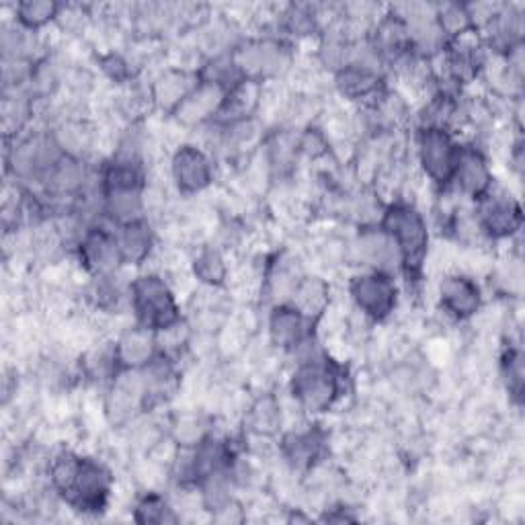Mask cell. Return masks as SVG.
<instances>
[{"label":"cell","instance_id":"cell-20","mask_svg":"<svg viewBox=\"0 0 525 525\" xmlns=\"http://www.w3.org/2000/svg\"><path fill=\"white\" fill-rule=\"evenodd\" d=\"M193 271L201 281H204V284L218 286L226 277V263L216 249H206L197 255L193 263Z\"/></svg>","mask_w":525,"mask_h":525},{"label":"cell","instance_id":"cell-18","mask_svg":"<svg viewBox=\"0 0 525 525\" xmlns=\"http://www.w3.org/2000/svg\"><path fill=\"white\" fill-rule=\"evenodd\" d=\"M337 85H339L341 93L351 97V99L370 97L378 89V76L366 66L349 64L339 72Z\"/></svg>","mask_w":525,"mask_h":525},{"label":"cell","instance_id":"cell-1","mask_svg":"<svg viewBox=\"0 0 525 525\" xmlns=\"http://www.w3.org/2000/svg\"><path fill=\"white\" fill-rule=\"evenodd\" d=\"M132 302L144 329L167 331L177 325L179 308L175 296L160 277H138L132 286Z\"/></svg>","mask_w":525,"mask_h":525},{"label":"cell","instance_id":"cell-4","mask_svg":"<svg viewBox=\"0 0 525 525\" xmlns=\"http://www.w3.org/2000/svg\"><path fill=\"white\" fill-rule=\"evenodd\" d=\"M460 148L454 146L452 138L437 128H427L421 136L419 156L425 173L437 181L446 183L454 177L456 163H458Z\"/></svg>","mask_w":525,"mask_h":525},{"label":"cell","instance_id":"cell-22","mask_svg":"<svg viewBox=\"0 0 525 525\" xmlns=\"http://www.w3.org/2000/svg\"><path fill=\"white\" fill-rule=\"evenodd\" d=\"M58 15V7L46 0H37V3H23L17 7V19L27 29H37L52 21Z\"/></svg>","mask_w":525,"mask_h":525},{"label":"cell","instance_id":"cell-21","mask_svg":"<svg viewBox=\"0 0 525 525\" xmlns=\"http://www.w3.org/2000/svg\"><path fill=\"white\" fill-rule=\"evenodd\" d=\"M281 421V413L273 398H261L251 409V425L259 435H271Z\"/></svg>","mask_w":525,"mask_h":525},{"label":"cell","instance_id":"cell-3","mask_svg":"<svg viewBox=\"0 0 525 525\" xmlns=\"http://www.w3.org/2000/svg\"><path fill=\"white\" fill-rule=\"evenodd\" d=\"M292 390L304 409L312 413L325 411L337 396V376L327 363L308 361L296 372Z\"/></svg>","mask_w":525,"mask_h":525},{"label":"cell","instance_id":"cell-19","mask_svg":"<svg viewBox=\"0 0 525 525\" xmlns=\"http://www.w3.org/2000/svg\"><path fill=\"white\" fill-rule=\"evenodd\" d=\"M193 89L185 72H167L154 85V101L163 107L177 109Z\"/></svg>","mask_w":525,"mask_h":525},{"label":"cell","instance_id":"cell-7","mask_svg":"<svg viewBox=\"0 0 525 525\" xmlns=\"http://www.w3.org/2000/svg\"><path fill=\"white\" fill-rule=\"evenodd\" d=\"M173 177L185 193L206 189L212 181L210 158L195 146H183L173 158Z\"/></svg>","mask_w":525,"mask_h":525},{"label":"cell","instance_id":"cell-17","mask_svg":"<svg viewBox=\"0 0 525 525\" xmlns=\"http://www.w3.org/2000/svg\"><path fill=\"white\" fill-rule=\"evenodd\" d=\"M152 337L148 333V329H136L126 333L121 337L117 349H115V357L119 359V363H124L126 368H138L148 363L154 355H152Z\"/></svg>","mask_w":525,"mask_h":525},{"label":"cell","instance_id":"cell-23","mask_svg":"<svg viewBox=\"0 0 525 525\" xmlns=\"http://www.w3.org/2000/svg\"><path fill=\"white\" fill-rule=\"evenodd\" d=\"M318 452V439L312 433H294L286 439V454L294 464H310Z\"/></svg>","mask_w":525,"mask_h":525},{"label":"cell","instance_id":"cell-8","mask_svg":"<svg viewBox=\"0 0 525 525\" xmlns=\"http://www.w3.org/2000/svg\"><path fill=\"white\" fill-rule=\"evenodd\" d=\"M80 259L97 275H109L121 261L115 234L105 230H93L80 245Z\"/></svg>","mask_w":525,"mask_h":525},{"label":"cell","instance_id":"cell-11","mask_svg":"<svg viewBox=\"0 0 525 525\" xmlns=\"http://www.w3.org/2000/svg\"><path fill=\"white\" fill-rule=\"evenodd\" d=\"M452 179L458 181V187L464 193L472 197L482 195L491 187V173L487 167V160L476 150H460Z\"/></svg>","mask_w":525,"mask_h":525},{"label":"cell","instance_id":"cell-24","mask_svg":"<svg viewBox=\"0 0 525 525\" xmlns=\"http://www.w3.org/2000/svg\"><path fill=\"white\" fill-rule=\"evenodd\" d=\"M169 507L167 503L160 499V497H146L140 505H138V521H150V523H163L169 521L173 517H169Z\"/></svg>","mask_w":525,"mask_h":525},{"label":"cell","instance_id":"cell-13","mask_svg":"<svg viewBox=\"0 0 525 525\" xmlns=\"http://www.w3.org/2000/svg\"><path fill=\"white\" fill-rule=\"evenodd\" d=\"M271 339L284 349H296L306 339V316L296 308H277L269 322Z\"/></svg>","mask_w":525,"mask_h":525},{"label":"cell","instance_id":"cell-5","mask_svg":"<svg viewBox=\"0 0 525 525\" xmlns=\"http://www.w3.org/2000/svg\"><path fill=\"white\" fill-rule=\"evenodd\" d=\"M64 495H68V499L80 509L91 511L103 507L109 495V472L93 460H80Z\"/></svg>","mask_w":525,"mask_h":525},{"label":"cell","instance_id":"cell-14","mask_svg":"<svg viewBox=\"0 0 525 525\" xmlns=\"http://www.w3.org/2000/svg\"><path fill=\"white\" fill-rule=\"evenodd\" d=\"M359 257L366 261L368 265L382 269H388L402 261L400 251L396 247V242L384 232V230H368L359 236Z\"/></svg>","mask_w":525,"mask_h":525},{"label":"cell","instance_id":"cell-12","mask_svg":"<svg viewBox=\"0 0 525 525\" xmlns=\"http://www.w3.org/2000/svg\"><path fill=\"white\" fill-rule=\"evenodd\" d=\"M521 224L519 206L511 199H489L480 208V228L491 236H511Z\"/></svg>","mask_w":525,"mask_h":525},{"label":"cell","instance_id":"cell-2","mask_svg":"<svg viewBox=\"0 0 525 525\" xmlns=\"http://www.w3.org/2000/svg\"><path fill=\"white\" fill-rule=\"evenodd\" d=\"M382 230L396 242L402 261L417 267L427 253V226L423 216L405 204L392 206L382 222Z\"/></svg>","mask_w":525,"mask_h":525},{"label":"cell","instance_id":"cell-25","mask_svg":"<svg viewBox=\"0 0 525 525\" xmlns=\"http://www.w3.org/2000/svg\"><path fill=\"white\" fill-rule=\"evenodd\" d=\"M505 374L509 380V388L519 396L523 384V363L519 351H509V357L505 359Z\"/></svg>","mask_w":525,"mask_h":525},{"label":"cell","instance_id":"cell-6","mask_svg":"<svg viewBox=\"0 0 525 525\" xmlns=\"http://www.w3.org/2000/svg\"><path fill=\"white\" fill-rule=\"evenodd\" d=\"M351 298L372 318H384L396 304V288L384 273L359 275L351 281Z\"/></svg>","mask_w":525,"mask_h":525},{"label":"cell","instance_id":"cell-15","mask_svg":"<svg viewBox=\"0 0 525 525\" xmlns=\"http://www.w3.org/2000/svg\"><path fill=\"white\" fill-rule=\"evenodd\" d=\"M115 240H117L121 261L134 263V265L144 261L150 253V247H152L150 228L140 220L121 224V230L115 236Z\"/></svg>","mask_w":525,"mask_h":525},{"label":"cell","instance_id":"cell-10","mask_svg":"<svg viewBox=\"0 0 525 525\" xmlns=\"http://www.w3.org/2000/svg\"><path fill=\"white\" fill-rule=\"evenodd\" d=\"M224 91L218 85L212 83H204L195 87L185 99L183 103L175 109L177 117L183 121L187 126L199 124V121H204L210 117V113H216L222 103H224Z\"/></svg>","mask_w":525,"mask_h":525},{"label":"cell","instance_id":"cell-9","mask_svg":"<svg viewBox=\"0 0 525 525\" xmlns=\"http://www.w3.org/2000/svg\"><path fill=\"white\" fill-rule=\"evenodd\" d=\"M441 304L458 318L472 316L480 306L478 286L470 277L450 275L441 284Z\"/></svg>","mask_w":525,"mask_h":525},{"label":"cell","instance_id":"cell-16","mask_svg":"<svg viewBox=\"0 0 525 525\" xmlns=\"http://www.w3.org/2000/svg\"><path fill=\"white\" fill-rule=\"evenodd\" d=\"M294 308L306 318L318 316L329 304V288L318 277H304L298 281L294 290Z\"/></svg>","mask_w":525,"mask_h":525}]
</instances>
